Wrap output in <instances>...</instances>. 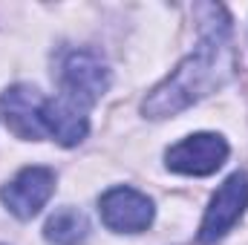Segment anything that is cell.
<instances>
[{"instance_id":"obj_1","label":"cell","mask_w":248,"mask_h":245,"mask_svg":"<svg viewBox=\"0 0 248 245\" xmlns=\"http://www.w3.org/2000/svg\"><path fill=\"white\" fill-rule=\"evenodd\" d=\"M193 12L199 20V41L185 61L141 101V113L147 119L179 116L190 104L222 90L237 72V49L228 9L219 3H199L193 6Z\"/></svg>"},{"instance_id":"obj_2","label":"cell","mask_w":248,"mask_h":245,"mask_svg":"<svg viewBox=\"0 0 248 245\" xmlns=\"http://www.w3.org/2000/svg\"><path fill=\"white\" fill-rule=\"evenodd\" d=\"M110 87V69L95 52H69L61 66V95L90 110Z\"/></svg>"},{"instance_id":"obj_3","label":"cell","mask_w":248,"mask_h":245,"mask_svg":"<svg viewBox=\"0 0 248 245\" xmlns=\"http://www.w3.org/2000/svg\"><path fill=\"white\" fill-rule=\"evenodd\" d=\"M246 208H248V173L237 170L211 196V205H208L205 219L199 225V243L214 245L217 240H222L243 219Z\"/></svg>"},{"instance_id":"obj_4","label":"cell","mask_w":248,"mask_h":245,"mask_svg":"<svg viewBox=\"0 0 248 245\" xmlns=\"http://www.w3.org/2000/svg\"><path fill=\"white\" fill-rule=\"evenodd\" d=\"M228 159V141L219 133H193L179 144L168 147L165 165L173 173L185 176H211Z\"/></svg>"},{"instance_id":"obj_5","label":"cell","mask_w":248,"mask_h":245,"mask_svg":"<svg viewBox=\"0 0 248 245\" xmlns=\"http://www.w3.org/2000/svg\"><path fill=\"white\" fill-rule=\"evenodd\" d=\"M52 193H55V173L44 165H32L23 168L0 190V199L17 219H32L35 214H41V208L49 202Z\"/></svg>"},{"instance_id":"obj_6","label":"cell","mask_w":248,"mask_h":245,"mask_svg":"<svg viewBox=\"0 0 248 245\" xmlns=\"http://www.w3.org/2000/svg\"><path fill=\"white\" fill-rule=\"evenodd\" d=\"M44 95L29 87V84H15L9 87L3 95H0V119L3 124L17 136V138H26V141H41L46 136L44 130Z\"/></svg>"},{"instance_id":"obj_7","label":"cell","mask_w":248,"mask_h":245,"mask_svg":"<svg viewBox=\"0 0 248 245\" xmlns=\"http://www.w3.org/2000/svg\"><path fill=\"white\" fill-rule=\"evenodd\" d=\"M98 214L110 231L139 234L153 222V202L133 187H110L98 199Z\"/></svg>"},{"instance_id":"obj_8","label":"cell","mask_w":248,"mask_h":245,"mask_svg":"<svg viewBox=\"0 0 248 245\" xmlns=\"http://www.w3.org/2000/svg\"><path fill=\"white\" fill-rule=\"evenodd\" d=\"M41 119H44L46 136H52V138H55L58 144H63V147H72V144L84 141V136H87V130H90L87 110L78 107L75 101L63 98V95L44 101Z\"/></svg>"},{"instance_id":"obj_9","label":"cell","mask_w":248,"mask_h":245,"mask_svg":"<svg viewBox=\"0 0 248 245\" xmlns=\"http://www.w3.org/2000/svg\"><path fill=\"white\" fill-rule=\"evenodd\" d=\"M44 237L52 245H84L90 237V222L78 208L63 205L46 219Z\"/></svg>"}]
</instances>
